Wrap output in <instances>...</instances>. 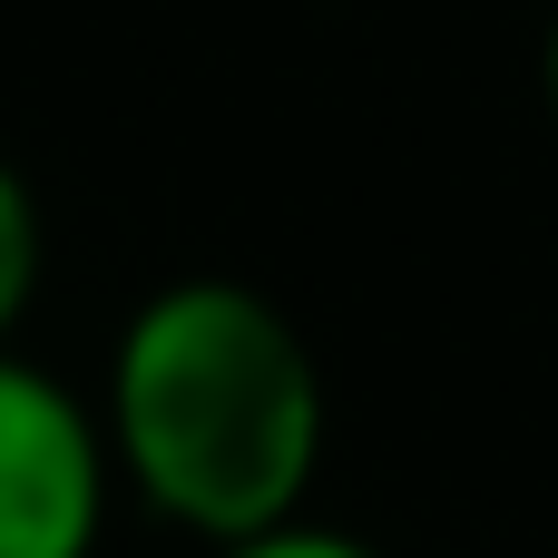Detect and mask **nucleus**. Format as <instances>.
<instances>
[{"instance_id": "20e7f679", "label": "nucleus", "mask_w": 558, "mask_h": 558, "mask_svg": "<svg viewBox=\"0 0 558 558\" xmlns=\"http://www.w3.org/2000/svg\"><path fill=\"white\" fill-rule=\"evenodd\" d=\"M216 558H383V549L353 539V530H333V520H275L255 539H226Z\"/></svg>"}, {"instance_id": "f257e3e1", "label": "nucleus", "mask_w": 558, "mask_h": 558, "mask_svg": "<svg viewBox=\"0 0 558 558\" xmlns=\"http://www.w3.org/2000/svg\"><path fill=\"white\" fill-rule=\"evenodd\" d=\"M324 432V363L275 294L235 275H177L118 324L98 441L118 490H137L186 539L226 549L275 520H304Z\"/></svg>"}, {"instance_id": "f03ea898", "label": "nucleus", "mask_w": 558, "mask_h": 558, "mask_svg": "<svg viewBox=\"0 0 558 558\" xmlns=\"http://www.w3.org/2000/svg\"><path fill=\"white\" fill-rule=\"evenodd\" d=\"M108 441L49 363L0 343V558H98L108 539Z\"/></svg>"}, {"instance_id": "39448f33", "label": "nucleus", "mask_w": 558, "mask_h": 558, "mask_svg": "<svg viewBox=\"0 0 558 558\" xmlns=\"http://www.w3.org/2000/svg\"><path fill=\"white\" fill-rule=\"evenodd\" d=\"M539 88H549V118H558V20H549V49H539Z\"/></svg>"}, {"instance_id": "7ed1b4c3", "label": "nucleus", "mask_w": 558, "mask_h": 558, "mask_svg": "<svg viewBox=\"0 0 558 558\" xmlns=\"http://www.w3.org/2000/svg\"><path fill=\"white\" fill-rule=\"evenodd\" d=\"M39 196H29V177L0 157V343L20 333V314H29V294H39Z\"/></svg>"}]
</instances>
